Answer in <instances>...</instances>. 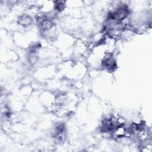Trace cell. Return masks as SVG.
I'll list each match as a JSON object with an SVG mask.
<instances>
[{"label": "cell", "mask_w": 152, "mask_h": 152, "mask_svg": "<svg viewBox=\"0 0 152 152\" xmlns=\"http://www.w3.org/2000/svg\"><path fill=\"white\" fill-rule=\"evenodd\" d=\"M32 18L27 14H23L20 15L18 19V23H19V24L24 27L30 25L32 23Z\"/></svg>", "instance_id": "obj_1"}, {"label": "cell", "mask_w": 152, "mask_h": 152, "mask_svg": "<svg viewBox=\"0 0 152 152\" xmlns=\"http://www.w3.org/2000/svg\"><path fill=\"white\" fill-rule=\"evenodd\" d=\"M65 2L63 1H55L54 4L55 9L58 11H62L65 8Z\"/></svg>", "instance_id": "obj_2"}]
</instances>
